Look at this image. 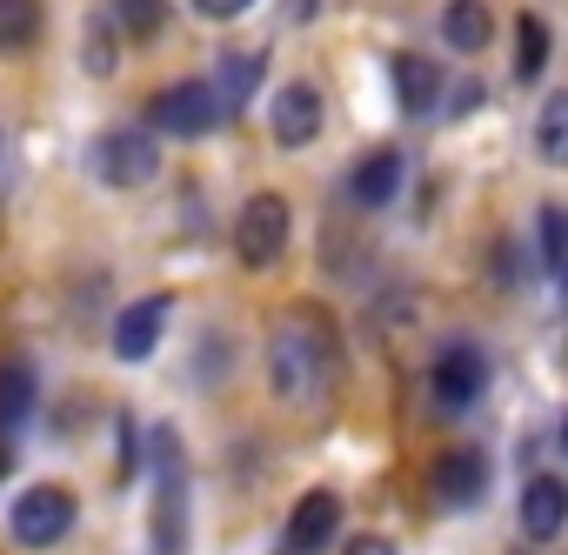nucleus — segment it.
I'll list each match as a JSON object with an SVG mask.
<instances>
[{"label": "nucleus", "instance_id": "f257e3e1", "mask_svg": "<svg viewBox=\"0 0 568 555\" xmlns=\"http://www.w3.org/2000/svg\"><path fill=\"white\" fill-rule=\"evenodd\" d=\"M328 329L315 315H295L281 322L274 342H267V375H274V395L281 402H315L328 389Z\"/></svg>", "mask_w": 568, "mask_h": 555}, {"label": "nucleus", "instance_id": "f03ea898", "mask_svg": "<svg viewBox=\"0 0 568 555\" xmlns=\"http://www.w3.org/2000/svg\"><path fill=\"white\" fill-rule=\"evenodd\" d=\"M154 555H187V462L174 428H154Z\"/></svg>", "mask_w": 568, "mask_h": 555}, {"label": "nucleus", "instance_id": "7ed1b4c3", "mask_svg": "<svg viewBox=\"0 0 568 555\" xmlns=\"http://www.w3.org/2000/svg\"><path fill=\"white\" fill-rule=\"evenodd\" d=\"M74 515H81V502H74L61 482H34V488H21V495H14L8 528H14V542H21V548H54V542H68Z\"/></svg>", "mask_w": 568, "mask_h": 555}, {"label": "nucleus", "instance_id": "20e7f679", "mask_svg": "<svg viewBox=\"0 0 568 555\" xmlns=\"http://www.w3.org/2000/svg\"><path fill=\"white\" fill-rule=\"evenodd\" d=\"M288 234H295L288 201H281L274 188H267V194H247V208H241V221H234V254H241V268H274L281 254H288Z\"/></svg>", "mask_w": 568, "mask_h": 555}, {"label": "nucleus", "instance_id": "39448f33", "mask_svg": "<svg viewBox=\"0 0 568 555\" xmlns=\"http://www.w3.org/2000/svg\"><path fill=\"white\" fill-rule=\"evenodd\" d=\"M214 121H221L214 81H174V88H161V94L148 101V128H154V134H174V141H194V134H207Z\"/></svg>", "mask_w": 568, "mask_h": 555}, {"label": "nucleus", "instance_id": "423d86ee", "mask_svg": "<svg viewBox=\"0 0 568 555\" xmlns=\"http://www.w3.org/2000/svg\"><path fill=\"white\" fill-rule=\"evenodd\" d=\"M161 174V141L148 128H114L101 141V181L108 188H148Z\"/></svg>", "mask_w": 568, "mask_h": 555}, {"label": "nucleus", "instance_id": "0eeeda50", "mask_svg": "<svg viewBox=\"0 0 568 555\" xmlns=\"http://www.w3.org/2000/svg\"><path fill=\"white\" fill-rule=\"evenodd\" d=\"M267 128H274L281 148H308V141H322V88L288 81V88L267 101Z\"/></svg>", "mask_w": 568, "mask_h": 555}, {"label": "nucleus", "instance_id": "6e6552de", "mask_svg": "<svg viewBox=\"0 0 568 555\" xmlns=\"http://www.w3.org/2000/svg\"><path fill=\"white\" fill-rule=\"evenodd\" d=\"M481 389H488V362H481L475 349H448V355H435V375H428L435 408L462 415L468 402H481Z\"/></svg>", "mask_w": 568, "mask_h": 555}, {"label": "nucleus", "instance_id": "1a4fd4ad", "mask_svg": "<svg viewBox=\"0 0 568 555\" xmlns=\"http://www.w3.org/2000/svg\"><path fill=\"white\" fill-rule=\"evenodd\" d=\"M342 528V495L335 488H308L288 515V555H322Z\"/></svg>", "mask_w": 568, "mask_h": 555}, {"label": "nucleus", "instance_id": "9d476101", "mask_svg": "<svg viewBox=\"0 0 568 555\" xmlns=\"http://www.w3.org/2000/svg\"><path fill=\"white\" fill-rule=\"evenodd\" d=\"M568 528V482L561 475H528L521 488V535L528 542H555Z\"/></svg>", "mask_w": 568, "mask_h": 555}, {"label": "nucleus", "instance_id": "9b49d317", "mask_svg": "<svg viewBox=\"0 0 568 555\" xmlns=\"http://www.w3.org/2000/svg\"><path fill=\"white\" fill-rule=\"evenodd\" d=\"M161 329H168V295H141L134 309H121L114 322V355L121 362H148L161 349Z\"/></svg>", "mask_w": 568, "mask_h": 555}, {"label": "nucleus", "instance_id": "f8f14e48", "mask_svg": "<svg viewBox=\"0 0 568 555\" xmlns=\"http://www.w3.org/2000/svg\"><path fill=\"white\" fill-rule=\"evenodd\" d=\"M428 488H435V502H448V508H468V502H481V495H488V455H475V448H455V455H442Z\"/></svg>", "mask_w": 568, "mask_h": 555}, {"label": "nucleus", "instance_id": "ddd939ff", "mask_svg": "<svg viewBox=\"0 0 568 555\" xmlns=\"http://www.w3.org/2000/svg\"><path fill=\"white\" fill-rule=\"evenodd\" d=\"M388 74H395V101H402V114H435L442 108V68L428 61V54H395L388 61Z\"/></svg>", "mask_w": 568, "mask_h": 555}, {"label": "nucleus", "instance_id": "4468645a", "mask_svg": "<svg viewBox=\"0 0 568 555\" xmlns=\"http://www.w3.org/2000/svg\"><path fill=\"white\" fill-rule=\"evenodd\" d=\"M348 194H355L362 208H388V201L402 194V154H395V148L362 154V161H355V174H348Z\"/></svg>", "mask_w": 568, "mask_h": 555}, {"label": "nucleus", "instance_id": "2eb2a0df", "mask_svg": "<svg viewBox=\"0 0 568 555\" xmlns=\"http://www.w3.org/2000/svg\"><path fill=\"white\" fill-rule=\"evenodd\" d=\"M442 41L455 54H481L495 41V14H488V0H448L442 8Z\"/></svg>", "mask_w": 568, "mask_h": 555}, {"label": "nucleus", "instance_id": "dca6fc26", "mask_svg": "<svg viewBox=\"0 0 568 555\" xmlns=\"http://www.w3.org/2000/svg\"><path fill=\"white\" fill-rule=\"evenodd\" d=\"M548 54H555L548 21H541V14H521V21H515V81L535 88V81L548 74Z\"/></svg>", "mask_w": 568, "mask_h": 555}, {"label": "nucleus", "instance_id": "f3484780", "mask_svg": "<svg viewBox=\"0 0 568 555\" xmlns=\"http://www.w3.org/2000/svg\"><path fill=\"white\" fill-rule=\"evenodd\" d=\"M261 74H267V54H227V61H221V81H214V94H221V114H241V108L254 101Z\"/></svg>", "mask_w": 568, "mask_h": 555}, {"label": "nucleus", "instance_id": "a211bd4d", "mask_svg": "<svg viewBox=\"0 0 568 555\" xmlns=\"http://www.w3.org/2000/svg\"><path fill=\"white\" fill-rule=\"evenodd\" d=\"M34 415V369L28 355H8L0 362V428H21Z\"/></svg>", "mask_w": 568, "mask_h": 555}, {"label": "nucleus", "instance_id": "6ab92c4d", "mask_svg": "<svg viewBox=\"0 0 568 555\" xmlns=\"http://www.w3.org/2000/svg\"><path fill=\"white\" fill-rule=\"evenodd\" d=\"M535 154L548 168H568V88H555L535 114Z\"/></svg>", "mask_w": 568, "mask_h": 555}, {"label": "nucleus", "instance_id": "aec40b11", "mask_svg": "<svg viewBox=\"0 0 568 555\" xmlns=\"http://www.w3.org/2000/svg\"><path fill=\"white\" fill-rule=\"evenodd\" d=\"M41 0H0V54H28L41 41Z\"/></svg>", "mask_w": 568, "mask_h": 555}, {"label": "nucleus", "instance_id": "412c9836", "mask_svg": "<svg viewBox=\"0 0 568 555\" xmlns=\"http://www.w3.org/2000/svg\"><path fill=\"white\" fill-rule=\"evenodd\" d=\"M114 28L128 41H161L168 34V0H114Z\"/></svg>", "mask_w": 568, "mask_h": 555}, {"label": "nucleus", "instance_id": "4be33fe9", "mask_svg": "<svg viewBox=\"0 0 568 555\" xmlns=\"http://www.w3.org/2000/svg\"><path fill=\"white\" fill-rule=\"evenodd\" d=\"M541 268H568V208H541Z\"/></svg>", "mask_w": 568, "mask_h": 555}, {"label": "nucleus", "instance_id": "5701e85b", "mask_svg": "<svg viewBox=\"0 0 568 555\" xmlns=\"http://www.w3.org/2000/svg\"><path fill=\"white\" fill-rule=\"evenodd\" d=\"M247 8H254V0H194V14H201V21H241Z\"/></svg>", "mask_w": 568, "mask_h": 555}, {"label": "nucleus", "instance_id": "b1692460", "mask_svg": "<svg viewBox=\"0 0 568 555\" xmlns=\"http://www.w3.org/2000/svg\"><path fill=\"white\" fill-rule=\"evenodd\" d=\"M88 74H114V34L94 28V48H88Z\"/></svg>", "mask_w": 568, "mask_h": 555}, {"label": "nucleus", "instance_id": "393cba45", "mask_svg": "<svg viewBox=\"0 0 568 555\" xmlns=\"http://www.w3.org/2000/svg\"><path fill=\"white\" fill-rule=\"evenodd\" d=\"M134 468H141V435L121 422V482H134Z\"/></svg>", "mask_w": 568, "mask_h": 555}, {"label": "nucleus", "instance_id": "a878e982", "mask_svg": "<svg viewBox=\"0 0 568 555\" xmlns=\"http://www.w3.org/2000/svg\"><path fill=\"white\" fill-rule=\"evenodd\" d=\"M342 555H402V548H395L388 535H355V542H348Z\"/></svg>", "mask_w": 568, "mask_h": 555}, {"label": "nucleus", "instance_id": "bb28decb", "mask_svg": "<svg viewBox=\"0 0 568 555\" xmlns=\"http://www.w3.org/2000/svg\"><path fill=\"white\" fill-rule=\"evenodd\" d=\"M561 448H568V422H561Z\"/></svg>", "mask_w": 568, "mask_h": 555}, {"label": "nucleus", "instance_id": "cd10ccee", "mask_svg": "<svg viewBox=\"0 0 568 555\" xmlns=\"http://www.w3.org/2000/svg\"><path fill=\"white\" fill-rule=\"evenodd\" d=\"M0 475H8V455H0Z\"/></svg>", "mask_w": 568, "mask_h": 555}]
</instances>
